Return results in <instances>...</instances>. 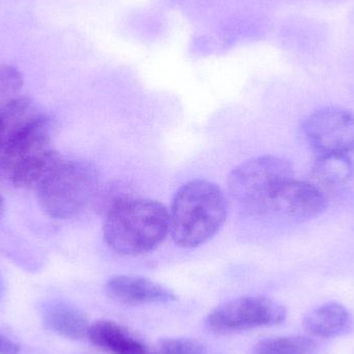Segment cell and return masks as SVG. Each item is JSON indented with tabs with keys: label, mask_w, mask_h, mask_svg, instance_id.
Listing matches in <instances>:
<instances>
[{
	"label": "cell",
	"mask_w": 354,
	"mask_h": 354,
	"mask_svg": "<svg viewBox=\"0 0 354 354\" xmlns=\"http://www.w3.org/2000/svg\"><path fill=\"white\" fill-rule=\"evenodd\" d=\"M228 214L221 187L206 179H193L179 187L169 212L170 233L176 245L193 249L212 239Z\"/></svg>",
	"instance_id": "cell-1"
},
{
	"label": "cell",
	"mask_w": 354,
	"mask_h": 354,
	"mask_svg": "<svg viewBox=\"0 0 354 354\" xmlns=\"http://www.w3.org/2000/svg\"><path fill=\"white\" fill-rule=\"evenodd\" d=\"M106 245L122 256H138L157 249L170 231L169 212L155 200L129 198L106 214Z\"/></svg>",
	"instance_id": "cell-2"
},
{
	"label": "cell",
	"mask_w": 354,
	"mask_h": 354,
	"mask_svg": "<svg viewBox=\"0 0 354 354\" xmlns=\"http://www.w3.org/2000/svg\"><path fill=\"white\" fill-rule=\"evenodd\" d=\"M293 179V167L287 160L262 156L237 166L228 178L232 201L247 216H268L285 185Z\"/></svg>",
	"instance_id": "cell-3"
},
{
	"label": "cell",
	"mask_w": 354,
	"mask_h": 354,
	"mask_svg": "<svg viewBox=\"0 0 354 354\" xmlns=\"http://www.w3.org/2000/svg\"><path fill=\"white\" fill-rule=\"evenodd\" d=\"M51 124L26 97L0 105V174L8 176L25 156L50 147Z\"/></svg>",
	"instance_id": "cell-4"
},
{
	"label": "cell",
	"mask_w": 354,
	"mask_h": 354,
	"mask_svg": "<svg viewBox=\"0 0 354 354\" xmlns=\"http://www.w3.org/2000/svg\"><path fill=\"white\" fill-rule=\"evenodd\" d=\"M99 189V174L93 164L64 159L37 193L39 205L48 216L66 220L93 203Z\"/></svg>",
	"instance_id": "cell-5"
},
{
	"label": "cell",
	"mask_w": 354,
	"mask_h": 354,
	"mask_svg": "<svg viewBox=\"0 0 354 354\" xmlns=\"http://www.w3.org/2000/svg\"><path fill=\"white\" fill-rule=\"evenodd\" d=\"M286 315V309L278 301L262 295H248L216 308L206 318V326L216 334H232L277 326Z\"/></svg>",
	"instance_id": "cell-6"
},
{
	"label": "cell",
	"mask_w": 354,
	"mask_h": 354,
	"mask_svg": "<svg viewBox=\"0 0 354 354\" xmlns=\"http://www.w3.org/2000/svg\"><path fill=\"white\" fill-rule=\"evenodd\" d=\"M303 130L308 142L320 155L354 151V115L346 110H318L305 120Z\"/></svg>",
	"instance_id": "cell-7"
},
{
	"label": "cell",
	"mask_w": 354,
	"mask_h": 354,
	"mask_svg": "<svg viewBox=\"0 0 354 354\" xmlns=\"http://www.w3.org/2000/svg\"><path fill=\"white\" fill-rule=\"evenodd\" d=\"M326 206L328 200L316 185L293 178L277 195L268 216L303 222L322 214Z\"/></svg>",
	"instance_id": "cell-8"
},
{
	"label": "cell",
	"mask_w": 354,
	"mask_h": 354,
	"mask_svg": "<svg viewBox=\"0 0 354 354\" xmlns=\"http://www.w3.org/2000/svg\"><path fill=\"white\" fill-rule=\"evenodd\" d=\"M106 292L113 301L122 305L143 306L167 304L176 301L171 290L149 280L134 276H118L106 284Z\"/></svg>",
	"instance_id": "cell-9"
},
{
	"label": "cell",
	"mask_w": 354,
	"mask_h": 354,
	"mask_svg": "<svg viewBox=\"0 0 354 354\" xmlns=\"http://www.w3.org/2000/svg\"><path fill=\"white\" fill-rule=\"evenodd\" d=\"M88 338L93 345L109 354H171L161 341L155 347L149 346L111 320L95 322L89 328Z\"/></svg>",
	"instance_id": "cell-10"
},
{
	"label": "cell",
	"mask_w": 354,
	"mask_h": 354,
	"mask_svg": "<svg viewBox=\"0 0 354 354\" xmlns=\"http://www.w3.org/2000/svg\"><path fill=\"white\" fill-rule=\"evenodd\" d=\"M62 161L64 158L51 147H44L17 162L8 176L15 187L37 191Z\"/></svg>",
	"instance_id": "cell-11"
},
{
	"label": "cell",
	"mask_w": 354,
	"mask_h": 354,
	"mask_svg": "<svg viewBox=\"0 0 354 354\" xmlns=\"http://www.w3.org/2000/svg\"><path fill=\"white\" fill-rule=\"evenodd\" d=\"M41 315L46 328L64 338L81 340L88 337L91 326L86 316L70 304L48 301L41 307Z\"/></svg>",
	"instance_id": "cell-12"
},
{
	"label": "cell",
	"mask_w": 354,
	"mask_h": 354,
	"mask_svg": "<svg viewBox=\"0 0 354 354\" xmlns=\"http://www.w3.org/2000/svg\"><path fill=\"white\" fill-rule=\"evenodd\" d=\"M353 317L348 310L338 303H328L312 310L304 319V328L312 337L336 338L351 330Z\"/></svg>",
	"instance_id": "cell-13"
},
{
	"label": "cell",
	"mask_w": 354,
	"mask_h": 354,
	"mask_svg": "<svg viewBox=\"0 0 354 354\" xmlns=\"http://www.w3.org/2000/svg\"><path fill=\"white\" fill-rule=\"evenodd\" d=\"M317 344L309 337H274L259 341L253 354H316Z\"/></svg>",
	"instance_id": "cell-14"
},
{
	"label": "cell",
	"mask_w": 354,
	"mask_h": 354,
	"mask_svg": "<svg viewBox=\"0 0 354 354\" xmlns=\"http://www.w3.org/2000/svg\"><path fill=\"white\" fill-rule=\"evenodd\" d=\"M314 172L320 180L330 185L346 183L353 174V166L347 155H320L314 166Z\"/></svg>",
	"instance_id": "cell-15"
},
{
	"label": "cell",
	"mask_w": 354,
	"mask_h": 354,
	"mask_svg": "<svg viewBox=\"0 0 354 354\" xmlns=\"http://www.w3.org/2000/svg\"><path fill=\"white\" fill-rule=\"evenodd\" d=\"M23 75L10 64L0 66V105L19 97L23 87Z\"/></svg>",
	"instance_id": "cell-16"
},
{
	"label": "cell",
	"mask_w": 354,
	"mask_h": 354,
	"mask_svg": "<svg viewBox=\"0 0 354 354\" xmlns=\"http://www.w3.org/2000/svg\"><path fill=\"white\" fill-rule=\"evenodd\" d=\"M162 341L172 354H212L205 345L192 339H164Z\"/></svg>",
	"instance_id": "cell-17"
},
{
	"label": "cell",
	"mask_w": 354,
	"mask_h": 354,
	"mask_svg": "<svg viewBox=\"0 0 354 354\" xmlns=\"http://www.w3.org/2000/svg\"><path fill=\"white\" fill-rule=\"evenodd\" d=\"M20 347L18 344L6 339V337L0 336V354H19Z\"/></svg>",
	"instance_id": "cell-18"
},
{
	"label": "cell",
	"mask_w": 354,
	"mask_h": 354,
	"mask_svg": "<svg viewBox=\"0 0 354 354\" xmlns=\"http://www.w3.org/2000/svg\"><path fill=\"white\" fill-rule=\"evenodd\" d=\"M4 210H6V203H4L3 198L0 195V218L3 216Z\"/></svg>",
	"instance_id": "cell-19"
},
{
	"label": "cell",
	"mask_w": 354,
	"mask_h": 354,
	"mask_svg": "<svg viewBox=\"0 0 354 354\" xmlns=\"http://www.w3.org/2000/svg\"><path fill=\"white\" fill-rule=\"evenodd\" d=\"M4 293V281L2 279V277L0 276V299H1L2 295Z\"/></svg>",
	"instance_id": "cell-20"
}]
</instances>
